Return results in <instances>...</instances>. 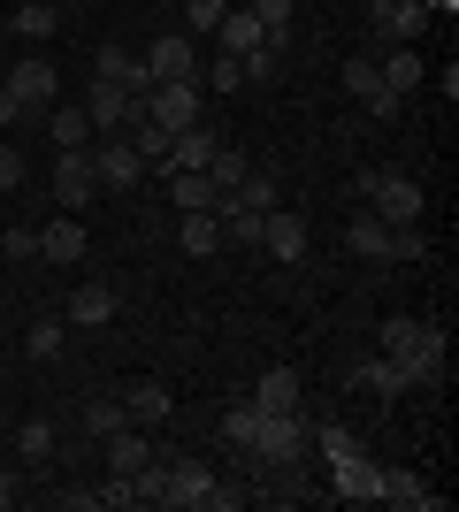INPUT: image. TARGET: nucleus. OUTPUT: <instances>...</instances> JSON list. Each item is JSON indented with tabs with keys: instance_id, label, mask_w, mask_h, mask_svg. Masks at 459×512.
<instances>
[{
	"instance_id": "39",
	"label": "nucleus",
	"mask_w": 459,
	"mask_h": 512,
	"mask_svg": "<svg viewBox=\"0 0 459 512\" xmlns=\"http://www.w3.org/2000/svg\"><path fill=\"white\" fill-rule=\"evenodd\" d=\"M245 490H230V482H215V497H207V512H238Z\"/></svg>"
},
{
	"instance_id": "7",
	"label": "nucleus",
	"mask_w": 459,
	"mask_h": 512,
	"mask_svg": "<svg viewBox=\"0 0 459 512\" xmlns=\"http://www.w3.org/2000/svg\"><path fill=\"white\" fill-rule=\"evenodd\" d=\"M345 92H352V100H360V107H368L375 123H391L398 107H406V100H398L391 85H383V69H375V54H360V62H345Z\"/></svg>"
},
{
	"instance_id": "16",
	"label": "nucleus",
	"mask_w": 459,
	"mask_h": 512,
	"mask_svg": "<svg viewBox=\"0 0 459 512\" xmlns=\"http://www.w3.org/2000/svg\"><path fill=\"white\" fill-rule=\"evenodd\" d=\"M368 16H375V39H391V46H414V39H421V23H429L414 0H375Z\"/></svg>"
},
{
	"instance_id": "19",
	"label": "nucleus",
	"mask_w": 459,
	"mask_h": 512,
	"mask_svg": "<svg viewBox=\"0 0 459 512\" xmlns=\"http://www.w3.org/2000/svg\"><path fill=\"white\" fill-rule=\"evenodd\" d=\"M123 413H131L138 428H161L176 413V398H169V383H131L123 390Z\"/></svg>"
},
{
	"instance_id": "31",
	"label": "nucleus",
	"mask_w": 459,
	"mask_h": 512,
	"mask_svg": "<svg viewBox=\"0 0 459 512\" xmlns=\"http://www.w3.org/2000/svg\"><path fill=\"white\" fill-rule=\"evenodd\" d=\"M222 16H230V0H184V31H192V39H215Z\"/></svg>"
},
{
	"instance_id": "10",
	"label": "nucleus",
	"mask_w": 459,
	"mask_h": 512,
	"mask_svg": "<svg viewBox=\"0 0 459 512\" xmlns=\"http://www.w3.org/2000/svg\"><path fill=\"white\" fill-rule=\"evenodd\" d=\"M92 253V237H85V214H54L39 230V260H54V268H77V260Z\"/></svg>"
},
{
	"instance_id": "44",
	"label": "nucleus",
	"mask_w": 459,
	"mask_h": 512,
	"mask_svg": "<svg viewBox=\"0 0 459 512\" xmlns=\"http://www.w3.org/2000/svg\"><path fill=\"white\" fill-rule=\"evenodd\" d=\"M230 8H245V0H230Z\"/></svg>"
},
{
	"instance_id": "14",
	"label": "nucleus",
	"mask_w": 459,
	"mask_h": 512,
	"mask_svg": "<svg viewBox=\"0 0 459 512\" xmlns=\"http://www.w3.org/2000/svg\"><path fill=\"white\" fill-rule=\"evenodd\" d=\"M345 253H360V260H398V230L391 222H375L368 207L345 222Z\"/></svg>"
},
{
	"instance_id": "33",
	"label": "nucleus",
	"mask_w": 459,
	"mask_h": 512,
	"mask_svg": "<svg viewBox=\"0 0 459 512\" xmlns=\"http://www.w3.org/2000/svg\"><path fill=\"white\" fill-rule=\"evenodd\" d=\"M253 428H261V413H253V406H230V413H222V444L245 451V444H253Z\"/></svg>"
},
{
	"instance_id": "15",
	"label": "nucleus",
	"mask_w": 459,
	"mask_h": 512,
	"mask_svg": "<svg viewBox=\"0 0 459 512\" xmlns=\"http://www.w3.org/2000/svg\"><path fill=\"white\" fill-rule=\"evenodd\" d=\"M85 115H92V130H131V115H138V100L123 85H100V77H92V92H85Z\"/></svg>"
},
{
	"instance_id": "25",
	"label": "nucleus",
	"mask_w": 459,
	"mask_h": 512,
	"mask_svg": "<svg viewBox=\"0 0 459 512\" xmlns=\"http://www.w3.org/2000/svg\"><path fill=\"white\" fill-rule=\"evenodd\" d=\"M123 421H131V413H123V398H85V406H77V436H92V444H108Z\"/></svg>"
},
{
	"instance_id": "38",
	"label": "nucleus",
	"mask_w": 459,
	"mask_h": 512,
	"mask_svg": "<svg viewBox=\"0 0 459 512\" xmlns=\"http://www.w3.org/2000/svg\"><path fill=\"white\" fill-rule=\"evenodd\" d=\"M314 444H322V459H352V451H360V436H345V428H322Z\"/></svg>"
},
{
	"instance_id": "43",
	"label": "nucleus",
	"mask_w": 459,
	"mask_h": 512,
	"mask_svg": "<svg viewBox=\"0 0 459 512\" xmlns=\"http://www.w3.org/2000/svg\"><path fill=\"white\" fill-rule=\"evenodd\" d=\"M429 16H459V0H437V8H429Z\"/></svg>"
},
{
	"instance_id": "26",
	"label": "nucleus",
	"mask_w": 459,
	"mask_h": 512,
	"mask_svg": "<svg viewBox=\"0 0 459 512\" xmlns=\"http://www.w3.org/2000/svg\"><path fill=\"white\" fill-rule=\"evenodd\" d=\"M54 23H62V8H54V0H16V16H8V31H16V39H54Z\"/></svg>"
},
{
	"instance_id": "41",
	"label": "nucleus",
	"mask_w": 459,
	"mask_h": 512,
	"mask_svg": "<svg viewBox=\"0 0 459 512\" xmlns=\"http://www.w3.org/2000/svg\"><path fill=\"white\" fill-rule=\"evenodd\" d=\"M8 505H16V474L0 467V512H8Z\"/></svg>"
},
{
	"instance_id": "12",
	"label": "nucleus",
	"mask_w": 459,
	"mask_h": 512,
	"mask_svg": "<svg viewBox=\"0 0 459 512\" xmlns=\"http://www.w3.org/2000/svg\"><path fill=\"white\" fill-rule=\"evenodd\" d=\"M261 253L284 260V268H291V260H306V222H299L291 207H268V214H261Z\"/></svg>"
},
{
	"instance_id": "29",
	"label": "nucleus",
	"mask_w": 459,
	"mask_h": 512,
	"mask_svg": "<svg viewBox=\"0 0 459 512\" xmlns=\"http://www.w3.org/2000/svg\"><path fill=\"white\" fill-rule=\"evenodd\" d=\"M62 344H69V321H62V314H46V321H31V337H23V352H31L39 367H54V360H62Z\"/></svg>"
},
{
	"instance_id": "40",
	"label": "nucleus",
	"mask_w": 459,
	"mask_h": 512,
	"mask_svg": "<svg viewBox=\"0 0 459 512\" xmlns=\"http://www.w3.org/2000/svg\"><path fill=\"white\" fill-rule=\"evenodd\" d=\"M54 505H62V512H92V505H100V490H62Z\"/></svg>"
},
{
	"instance_id": "1",
	"label": "nucleus",
	"mask_w": 459,
	"mask_h": 512,
	"mask_svg": "<svg viewBox=\"0 0 459 512\" xmlns=\"http://www.w3.org/2000/svg\"><path fill=\"white\" fill-rule=\"evenodd\" d=\"M306 451H314V421L306 413H261V428H253V444L238 451L253 474H299Z\"/></svg>"
},
{
	"instance_id": "27",
	"label": "nucleus",
	"mask_w": 459,
	"mask_h": 512,
	"mask_svg": "<svg viewBox=\"0 0 459 512\" xmlns=\"http://www.w3.org/2000/svg\"><path fill=\"white\" fill-rule=\"evenodd\" d=\"M46 130H54V146H62V153L92 146V115H85V107H62V100H54V107H46Z\"/></svg>"
},
{
	"instance_id": "35",
	"label": "nucleus",
	"mask_w": 459,
	"mask_h": 512,
	"mask_svg": "<svg viewBox=\"0 0 459 512\" xmlns=\"http://www.w3.org/2000/svg\"><path fill=\"white\" fill-rule=\"evenodd\" d=\"M23 176H31V161H23V146H8V138H0V192H16Z\"/></svg>"
},
{
	"instance_id": "45",
	"label": "nucleus",
	"mask_w": 459,
	"mask_h": 512,
	"mask_svg": "<svg viewBox=\"0 0 459 512\" xmlns=\"http://www.w3.org/2000/svg\"><path fill=\"white\" fill-rule=\"evenodd\" d=\"M368 8H375V0H368Z\"/></svg>"
},
{
	"instance_id": "42",
	"label": "nucleus",
	"mask_w": 459,
	"mask_h": 512,
	"mask_svg": "<svg viewBox=\"0 0 459 512\" xmlns=\"http://www.w3.org/2000/svg\"><path fill=\"white\" fill-rule=\"evenodd\" d=\"M0 123H16V100H8V85H0Z\"/></svg>"
},
{
	"instance_id": "24",
	"label": "nucleus",
	"mask_w": 459,
	"mask_h": 512,
	"mask_svg": "<svg viewBox=\"0 0 459 512\" xmlns=\"http://www.w3.org/2000/svg\"><path fill=\"white\" fill-rule=\"evenodd\" d=\"M54 451H62V428L54 421H23L16 428V459L23 467H54Z\"/></svg>"
},
{
	"instance_id": "28",
	"label": "nucleus",
	"mask_w": 459,
	"mask_h": 512,
	"mask_svg": "<svg viewBox=\"0 0 459 512\" xmlns=\"http://www.w3.org/2000/svg\"><path fill=\"white\" fill-rule=\"evenodd\" d=\"M375 69H383V85H391L398 100H406V92H414L421 77H429V69H421V54H414V46H391V54H383V62H375Z\"/></svg>"
},
{
	"instance_id": "30",
	"label": "nucleus",
	"mask_w": 459,
	"mask_h": 512,
	"mask_svg": "<svg viewBox=\"0 0 459 512\" xmlns=\"http://www.w3.org/2000/svg\"><path fill=\"white\" fill-rule=\"evenodd\" d=\"M414 344H421V321L414 314H391V321H383V352H391V360H414Z\"/></svg>"
},
{
	"instance_id": "3",
	"label": "nucleus",
	"mask_w": 459,
	"mask_h": 512,
	"mask_svg": "<svg viewBox=\"0 0 459 512\" xmlns=\"http://www.w3.org/2000/svg\"><path fill=\"white\" fill-rule=\"evenodd\" d=\"M8 100H16V123H39L46 107L62 100V77H54V62H16V69H8Z\"/></svg>"
},
{
	"instance_id": "4",
	"label": "nucleus",
	"mask_w": 459,
	"mask_h": 512,
	"mask_svg": "<svg viewBox=\"0 0 459 512\" xmlns=\"http://www.w3.org/2000/svg\"><path fill=\"white\" fill-rule=\"evenodd\" d=\"M46 192H54V207H62V214H85L92 199H100V169H92V146L62 153V161H54V184H46Z\"/></svg>"
},
{
	"instance_id": "21",
	"label": "nucleus",
	"mask_w": 459,
	"mask_h": 512,
	"mask_svg": "<svg viewBox=\"0 0 459 512\" xmlns=\"http://www.w3.org/2000/svg\"><path fill=\"white\" fill-rule=\"evenodd\" d=\"M215 153H222V138L207 123H192V130H176V138H169V169H207Z\"/></svg>"
},
{
	"instance_id": "9",
	"label": "nucleus",
	"mask_w": 459,
	"mask_h": 512,
	"mask_svg": "<svg viewBox=\"0 0 459 512\" xmlns=\"http://www.w3.org/2000/svg\"><path fill=\"white\" fill-rule=\"evenodd\" d=\"M92 77H100V85H123V92H131L138 107H146V92H153L146 62H138L131 46H100V54H92Z\"/></svg>"
},
{
	"instance_id": "8",
	"label": "nucleus",
	"mask_w": 459,
	"mask_h": 512,
	"mask_svg": "<svg viewBox=\"0 0 459 512\" xmlns=\"http://www.w3.org/2000/svg\"><path fill=\"white\" fill-rule=\"evenodd\" d=\"M146 115L161 130H192L199 123V77H184V85H153L146 92Z\"/></svg>"
},
{
	"instance_id": "6",
	"label": "nucleus",
	"mask_w": 459,
	"mask_h": 512,
	"mask_svg": "<svg viewBox=\"0 0 459 512\" xmlns=\"http://www.w3.org/2000/svg\"><path fill=\"white\" fill-rule=\"evenodd\" d=\"M92 169H100V192H138V184H146V161H138V146L123 130L92 146Z\"/></svg>"
},
{
	"instance_id": "22",
	"label": "nucleus",
	"mask_w": 459,
	"mask_h": 512,
	"mask_svg": "<svg viewBox=\"0 0 459 512\" xmlns=\"http://www.w3.org/2000/svg\"><path fill=\"white\" fill-rule=\"evenodd\" d=\"M375 459L368 451H352V459H329V482H337V497H352V505H360V497H375Z\"/></svg>"
},
{
	"instance_id": "11",
	"label": "nucleus",
	"mask_w": 459,
	"mask_h": 512,
	"mask_svg": "<svg viewBox=\"0 0 459 512\" xmlns=\"http://www.w3.org/2000/svg\"><path fill=\"white\" fill-rule=\"evenodd\" d=\"M253 413H299L306 406V383L299 367H261V383H253V398H245Z\"/></svg>"
},
{
	"instance_id": "36",
	"label": "nucleus",
	"mask_w": 459,
	"mask_h": 512,
	"mask_svg": "<svg viewBox=\"0 0 459 512\" xmlns=\"http://www.w3.org/2000/svg\"><path fill=\"white\" fill-rule=\"evenodd\" d=\"M0 253H8V260H39V230H23V222H16V230L0 237Z\"/></svg>"
},
{
	"instance_id": "13",
	"label": "nucleus",
	"mask_w": 459,
	"mask_h": 512,
	"mask_svg": "<svg viewBox=\"0 0 459 512\" xmlns=\"http://www.w3.org/2000/svg\"><path fill=\"white\" fill-rule=\"evenodd\" d=\"M352 390H368V398H406V390H414V367L391 360V352H375V360L352 367Z\"/></svg>"
},
{
	"instance_id": "23",
	"label": "nucleus",
	"mask_w": 459,
	"mask_h": 512,
	"mask_svg": "<svg viewBox=\"0 0 459 512\" xmlns=\"http://www.w3.org/2000/svg\"><path fill=\"white\" fill-rule=\"evenodd\" d=\"M215 46L222 54H261V16H253V8H230V16L215 23Z\"/></svg>"
},
{
	"instance_id": "5",
	"label": "nucleus",
	"mask_w": 459,
	"mask_h": 512,
	"mask_svg": "<svg viewBox=\"0 0 459 512\" xmlns=\"http://www.w3.org/2000/svg\"><path fill=\"white\" fill-rule=\"evenodd\" d=\"M138 62H146L153 85H184V77H199V39H192V31H161Z\"/></svg>"
},
{
	"instance_id": "37",
	"label": "nucleus",
	"mask_w": 459,
	"mask_h": 512,
	"mask_svg": "<svg viewBox=\"0 0 459 512\" xmlns=\"http://www.w3.org/2000/svg\"><path fill=\"white\" fill-rule=\"evenodd\" d=\"M245 8L261 16V31H284V23H291V0H245Z\"/></svg>"
},
{
	"instance_id": "32",
	"label": "nucleus",
	"mask_w": 459,
	"mask_h": 512,
	"mask_svg": "<svg viewBox=\"0 0 459 512\" xmlns=\"http://www.w3.org/2000/svg\"><path fill=\"white\" fill-rule=\"evenodd\" d=\"M245 169H253V161H245V153H238V146H222V153H215V161H207V176H215L222 192H238V184H245Z\"/></svg>"
},
{
	"instance_id": "34",
	"label": "nucleus",
	"mask_w": 459,
	"mask_h": 512,
	"mask_svg": "<svg viewBox=\"0 0 459 512\" xmlns=\"http://www.w3.org/2000/svg\"><path fill=\"white\" fill-rule=\"evenodd\" d=\"M207 85H215V92H245V69H238V54H215V62H207Z\"/></svg>"
},
{
	"instance_id": "2",
	"label": "nucleus",
	"mask_w": 459,
	"mask_h": 512,
	"mask_svg": "<svg viewBox=\"0 0 459 512\" xmlns=\"http://www.w3.org/2000/svg\"><path fill=\"white\" fill-rule=\"evenodd\" d=\"M360 192H368V214H375V222H391V230L421 222V184H414V176L375 169V176H360Z\"/></svg>"
},
{
	"instance_id": "17",
	"label": "nucleus",
	"mask_w": 459,
	"mask_h": 512,
	"mask_svg": "<svg viewBox=\"0 0 459 512\" xmlns=\"http://www.w3.org/2000/svg\"><path fill=\"white\" fill-rule=\"evenodd\" d=\"M215 497V474L199 467V459H169V490H161V505H207Z\"/></svg>"
},
{
	"instance_id": "18",
	"label": "nucleus",
	"mask_w": 459,
	"mask_h": 512,
	"mask_svg": "<svg viewBox=\"0 0 459 512\" xmlns=\"http://www.w3.org/2000/svg\"><path fill=\"white\" fill-rule=\"evenodd\" d=\"M115 283H77V299L62 306V321H77V329H100V321H115Z\"/></svg>"
},
{
	"instance_id": "20",
	"label": "nucleus",
	"mask_w": 459,
	"mask_h": 512,
	"mask_svg": "<svg viewBox=\"0 0 459 512\" xmlns=\"http://www.w3.org/2000/svg\"><path fill=\"white\" fill-rule=\"evenodd\" d=\"M176 245H184L192 260L222 253V222H215V207H199V214H176Z\"/></svg>"
}]
</instances>
